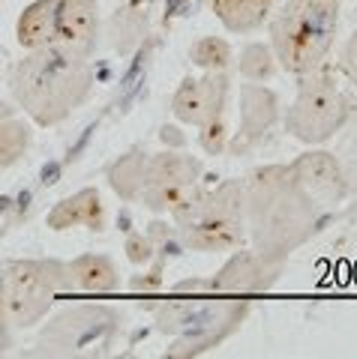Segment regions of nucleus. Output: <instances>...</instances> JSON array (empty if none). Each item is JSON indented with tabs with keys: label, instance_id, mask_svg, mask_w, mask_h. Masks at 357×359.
I'll return each instance as SVG.
<instances>
[{
	"label": "nucleus",
	"instance_id": "obj_13",
	"mask_svg": "<svg viewBox=\"0 0 357 359\" xmlns=\"http://www.w3.org/2000/svg\"><path fill=\"white\" fill-rule=\"evenodd\" d=\"M276 273H280V264L267 261L259 252H238L210 285L219 294H255V290L271 287Z\"/></svg>",
	"mask_w": 357,
	"mask_h": 359
},
{
	"label": "nucleus",
	"instance_id": "obj_3",
	"mask_svg": "<svg viewBox=\"0 0 357 359\" xmlns=\"http://www.w3.org/2000/svg\"><path fill=\"white\" fill-rule=\"evenodd\" d=\"M339 4L327 0H283L267 18L273 60L292 75L318 69L337 42Z\"/></svg>",
	"mask_w": 357,
	"mask_h": 359
},
{
	"label": "nucleus",
	"instance_id": "obj_22",
	"mask_svg": "<svg viewBox=\"0 0 357 359\" xmlns=\"http://www.w3.org/2000/svg\"><path fill=\"white\" fill-rule=\"evenodd\" d=\"M339 66H342V72L349 75V81H351V84L357 87V30H354L351 36H349V42H345Z\"/></svg>",
	"mask_w": 357,
	"mask_h": 359
},
{
	"label": "nucleus",
	"instance_id": "obj_15",
	"mask_svg": "<svg viewBox=\"0 0 357 359\" xmlns=\"http://www.w3.org/2000/svg\"><path fill=\"white\" fill-rule=\"evenodd\" d=\"M70 290L75 294H111L117 290V269L105 255H82L66 264Z\"/></svg>",
	"mask_w": 357,
	"mask_h": 359
},
{
	"label": "nucleus",
	"instance_id": "obj_5",
	"mask_svg": "<svg viewBox=\"0 0 357 359\" xmlns=\"http://www.w3.org/2000/svg\"><path fill=\"white\" fill-rule=\"evenodd\" d=\"M99 33L96 0H37L18 18L15 36L25 51L72 48L91 57Z\"/></svg>",
	"mask_w": 357,
	"mask_h": 359
},
{
	"label": "nucleus",
	"instance_id": "obj_17",
	"mask_svg": "<svg viewBox=\"0 0 357 359\" xmlns=\"http://www.w3.org/2000/svg\"><path fill=\"white\" fill-rule=\"evenodd\" d=\"M144 156H132V159H124L111 168V189L126 198V201H136L141 195V183H144Z\"/></svg>",
	"mask_w": 357,
	"mask_h": 359
},
{
	"label": "nucleus",
	"instance_id": "obj_16",
	"mask_svg": "<svg viewBox=\"0 0 357 359\" xmlns=\"http://www.w3.org/2000/svg\"><path fill=\"white\" fill-rule=\"evenodd\" d=\"M214 15L231 33H252L271 18L276 0H210Z\"/></svg>",
	"mask_w": 357,
	"mask_h": 359
},
{
	"label": "nucleus",
	"instance_id": "obj_24",
	"mask_svg": "<svg viewBox=\"0 0 357 359\" xmlns=\"http://www.w3.org/2000/svg\"><path fill=\"white\" fill-rule=\"evenodd\" d=\"M9 117H13V108H9L6 102H0V123L9 120Z\"/></svg>",
	"mask_w": 357,
	"mask_h": 359
},
{
	"label": "nucleus",
	"instance_id": "obj_7",
	"mask_svg": "<svg viewBox=\"0 0 357 359\" xmlns=\"http://www.w3.org/2000/svg\"><path fill=\"white\" fill-rule=\"evenodd\" d=\"M6 299L9 323L15 327H33L46 318L58 294L70 290L66 264L60 261H18L0 278Z\"/></svg>",
	"mask_w": 357,
	"mask_h": 359
},
{
	"label": "nucleus",
	"instance_id": "obj_12",
	"mask_svg": "<svg viewBox=\"0 0 357 359\" xmlns=\"http://www.w3.org/2000/svg\"><path fill=\"white\" fill-rule=\"evenodd\" d=\"M288 168H292L294 180L312 195L316 204H337L349 192V180H345L342 165L333 153H325V150L304 153Z\"/></svg>",
	"mask_w": 357,
	"mask_h": 359
},
{
	"label": "nucleus",
	"instance_id": "obj_9",
	"mask_svg": "<svg viewBox=\"0 0 357 359\" xmlns=\"http://www.w3.org/2000/svg\"><path fill=\"white\" fill-rule=\"evenodd\" d=\"M202 165L183 153H160L144 162L141 201L153 212H174L198 192Z\"/></svg>",
	"mask_w": 357,
	"mask_h": 359
},
{
	"label": "nucleus",
	"instance_id": "obj_20",
	"mask_svg": "<svg viewBox=\"0 0 357 359\" xmlns=\"http://www.w3.org/2000/svg\"><path fill=\"white\" fill-rule=\"evenodd\" d=\"M240 72L259 81V78H267L273 72V54L264 48V45H249L247 51L240 54Z\"/></svg>",
	"mask_w": 357,
	"mask_h": 359
},
{
	"label": "nucleus",
	"instance_id": "obj_21",
	"mask_svg": "<svg viewBox=\"0 0 357 359\" xmlns=\"http://www.w3.org/2000/svg\"><path fill=\"white\" fill-rule=\"evenodd\" d=\"M202 147L207 153H222V147H226V123H222V117L202 126Z\"/></svg>",
	"mask_w": 357,
	"mask_h": 359
},
{
	"label": "nucleus",
	"instance_id": "obj_23",
	"mask_svg": "<svg viewBox=\"0 0 357 359\" xmlns=\"http://www.w3.org/2000/svg\"><path fill=\"white\" fill-rule=\"evenodd\" d=\"M6 330H9V314H6V299H4V285H0V351L9 344V335H6Z\"/></svg>",
	"mask_w": 357,
	"mask_h": 359
},
{
	"label": "nucleus",
	"instance_id": "obj_18",
	"mask_svg": "<svg viewBox=\"0 0 357 359\" xmlns=\"http://www.w3.org/2000/svg\"><path fill=\"white\" fill-rule=\"evenodd\" d=\"M189 57H193L195 66H202L207 72H226V66L231 63V45L226 39L205 36L189 48Z\"/></svg>",
	"mask_w": 357,
	"mask_h": 359
},
{
	"label": "nucleus",
	"instance_id": "obj_8",
	"mask_svg": "<svg viewBox=\"0 0 357 359\" xmlns=\"http://www.w3.org/2000/svg\"><path fill=\"white\" fill-rule=\"evenodd\" d=\"M247 314V302H171L160 311L162 332H181L186 347L181 353H202L214 341H222Z\"/></svg>",
	"mask_w": 357,
	"mask_h": 359
},
{
	"label": "nucleus",
	"instance_id": "obj_14",
	"mask_svg": "<svg viewBox=\"0 0 357 359\" xmlns=\"http://www.w3.org/2000/svg\"><path fill=\"white\" fill-rule=\"evenodd\" d=\"M75 224H84L91 231H105V210L96 189H82L78 195L60 201L48 212V228L54 231H66V228H75Z\"/></svg>",
	"mask_w": 357,
	"mask_h": 359
},
{
	"label": "nucleus",
	"instance_id": "obj_4",
	"mask_svg": "<svg viewBox=\"0 0 357 359\" xmlns=\"http://www.w3.org/2000/svg\"><path fill=\"white\" fill-rule=\"evenodd\" d=\"M183 245L195 252H228L247 240V198L240 183H222L216 192H195L171 212Z\"/></svg>",
	"mask_w": 357,
	"mask_h": 359
},
{
	"label": "nucleus",
	"instance_id": "obj_25",
	"mask_svg": "<svg viewBox=\"0 0 357 359\" xmlns=\"http://www.w3.org/2000/svg\"><path fill=\"white\" fill-rule=\"evenodd\" d=\"M327 4H339L342 6V0H327Z\"/></svg>",
	"mask_w": 357,
	"mask_h": 359
},
{
	"label": "nucleus",
	"instance_id": "obj_19",
	"mask_svg": "<svg viewBox=\"0 0 357 359\" xmlns=\"http://www.w3.org/2000/svg\"><path fill=\"white\" fill-rule=\"evenodd\" d=\"M27 147H30V129L25 123H15L13 117L0 123V168L15 165Z\"/></svg>",
	"mask_w": 357,
	"mask_h": 359
},
{
	"label": "nucleus",
	"instance_id": "obj_11",
	"mask_svg": "<svg viewBox=\"0 0 357 359\" xmlns=\"http://www.w3.org/2000/svg\"><path fill=\"white\" fill-rule=\"evenodd\" d=\"M228 96V78L226 72H207L205 78H183L171 99V111L177 120L202 129L205 123L219 120Z\"/></svg>",
	"mask_w": 357,
	"mask_h": 359
},
{
	"label": "nucleus",
	"instance_id": "obj_6",
	"mask_svg": "<svg viewBox=\"0 0 357 359\" xmlns=\"http://www.w3.org/2000/svg\"><path fill=\"white\" fill-rule=\"evenodd\" d=\"M297 78L300 87L292 108L285 111V129L304 144H325L349 123L351 102L325 63Z\"/></svg>",
	"mask_w": 357,
	"mask_h": 359
},
{
	"label": "nucleus",
	"instance_id": "obj_1",
	"mask_svg": "<svg viewBox=\"0 0 357 359\" xmlns=\"http://www.w3.org/2000/svg\"><path fill=\"white\" fill-rule=\"evenodd\" d=\"M96 84L87 54L72 48H33L15 63L9 87L39 126H58L87 102Z\"/></svg>",
	"mask_w": 357,
	"mask_h": 359
},
{
	"label": "nucleus",
	"instance_id": "obj_10",
	"mask_svg": "<svg viewBox=\"0 0 357 359\" xmlns=\"http://www.w3.org/2000/svg\"><path fill=\"white\" fill-rule=\"evenodd\" d=\"M117 327V314L111 309H75L60 314L42 332V344H51V353H96L105 347Z\"/></svg>",
	"mask_w": 357,
	"mask_h": 359
},
{
	"label": "nucleus",
	"instance_id": "obj_2",
	"mask_svg": "<svg viewBox=\"0 0 357 359\" xmlns=\"http://www.w3.org/2000/svg\"><path fill=\"white\" fill-rule=\"evenodd\" d=\"M243 198L255 252L267 261L280 264V257L316 231V201L294 180L292 168L255 171L249 186H243Z\"/></svg>",
	"mask_w": 357,
	"mask_h": 359
}]
</instances>
